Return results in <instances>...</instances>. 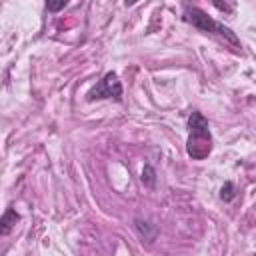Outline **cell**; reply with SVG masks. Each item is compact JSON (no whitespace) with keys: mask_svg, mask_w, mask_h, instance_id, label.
Returning a JSON list of instances; mask_svg holds the SVG:
<instances>
[{"mask_svg":"<svg viewBox=\"0 0 256 256\" xmlns=\"http://www.w3.org/2000/svg\"><path fill=\"white\" fill-rule=\"evenodd\" d=\"M104 98H114L122 100V84L116 76V72H106L104 78L88 92V100H104Z\"/></svg>","mask_w":256,"mask_h":256,"instance_id":"3","label":"cell"},{"mask_svg":"<svg viewBox=\"0 0 256 256\" xmlns=\"http://www.w3.org/2000/svg\"><path fill=\"white\" fill-rule=\"evenodd\" d=\"M66 0H60V2H46V8L50 10V12H58V10H62V8H66Z\"/></svg>","mask_w":256,"mask_h":256,"instance_id":"8","label":"cell"},{"mask_svg":"<svg viewBox=\"0 0 256 256\" xmlns=\"http://www.w3.org/2000/svg\"><path fill=\"white\" fill-rule=\"evenodd\" d=\"M134 228L140 234V238L146 240V242H152L156 238V234H158V228L154 224H150L148 220H142V218H136L134 220Z\"/></svg>","mask_w":256,"mask_h":256,"instance_id":"4","label":"cell"},{"mask_svg":"<svg viewBox=\"0 0 256 256\" xmlns=\"http://www.w3.org/2000/svg\"><path fill=\"white\" fill-rule=\"evenodd\" d=\"M188 144H186V152L192 160H204L210 150H212V136H210V126L208 120L200 114V112H192L188 116Z\"/></svg>","mask_w":256,"mask_h":256,"instance_id":"1","label":"cell"},{"mask_svg":"<svg viewBox=\"0 0 256 256\" xmlns=\"http://www.w3.org/2000/svg\"><path fill=\"white\" fill-rule=\"evenodd\" d=\"M20 220V216H18V212L14 210V208H8L6 212H4V216H2V234H8L12 228H14V224Z\"/></svg>","mask_w":256,"mask_h":256,"instance_id":"5","label":"cell"},{"mask_svg":"<svg viewBox=\"0 0 256 256\" xmlns=\"http://www.w3.org/2000/svg\"><path fill=\"white\" fill-rule=\"evenodd\" d=\"M140 180H142V184H144V186L154 188V186H156V170H154V166L146 164V166H144V170H142Z\"/></svg>","mask_w":256,"mask_h":256,"instance_id":"6","label":"cell"},{"mask_svg":"<svg viewBox=\"0 0 256 256\" xmlns=\"http://www.w3.org/2000/svg\"><path fill=\"white\" fill-rule=\"evenodd\" d=\"M234 196H236V186H234V182H230V180L224 182L222 188H220V198H222L224 202H232Z\"/></svg>","mask_w":256,"mask_h":256,"instance_id":"7","label":"cell"},{"mask_svg":"<svg viewBox=\"0 0 256 256\" xmlns=\"http://www.w3.org/2000/svg\"><path fill=\"white\" fill-rule=\"evenodd\" d=\"M184 20L190 22L192 26H196V28L202 30V32H216V34L224 36L226 40H230L232 44H236V46L240 44V40L236 38V34H234L228 26L216 22L212 16H208L204 10H200V8H196V6H184Z\"/></svg>","mask_w":256,"mask_h":256,"instance_id":"2","label":"cell"}]
</instances>
